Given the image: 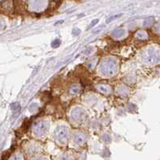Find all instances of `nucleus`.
<instances>
[{
	"instance_id": "nucleus-1",
	"label": "nucleus",
	"mask_w": 160,
	"mask_h": 160,
	"mask_svg": "<svg viewBox=\"0 0 160 160\" xmlns=\"http://www.w3.org/2000/svg\"><path fill=\"white\" fill-rule=\"evenodd\" d=\"M99 69L104 76H113L117 72L118 65L113 59H107L102 63Z\"/></svg>"
},
{
	"instance_id": "nucleus-2",
	"label": "nucleus",
	"mask_w": 160,
	"mask_h": 160,
	"mask_svg": "<svg viewBox=\"0 0 160 160\" xmlns=\"http://www.w3.org/2000/svg\"><path fill=\"white\" fill-rule=\"evenodd\" d=\"M144 60L147 63L155 64L159 62L160 61V51L154 48H150L144 55Z\"/></svg>"
},
{
	"instance_id": "nucleus-3",
	"label": "nucleus",
	"mask_w": 160,
	"mask_h": 160,
	"mask_svg": "<svg viewBox=\"0 0 160 160\" xmlns=\"http://www.w3.org/2000/svg\"><path fill=\"white\" fill-rule=\"evenodd\" d=\"M86 117V114L83 110L81 108H75L71 111V117L73 118L74 121H83Z\"/></svg>"
},
{
	"instance_id": "nucleus-4",
	"label": "nucleus",
	"mask_w": 160,
	"mask_h": 160,
	"mask_svg": "<svg viewBox=\"0 0 160 160\" xmlns=\"http://www.w3.org/2000/svg\"><path fill=\"white\" fill-rule=\"evenodd\" d=\"M47 130V124L44 121H37L34 126V131L36 134H43Z\"/></svg>"
},
{
	"instance_id": "nucleus-5",
	"label": "nucleus",
	"mask_w": 160,
	"mask_h": 160,
	"mask_svg": "<svg viewBox=\"0 0 160 160\" xmlns=\"http://www.w3.org/2000/svg\"><path fill=\"white\" fill-rule=\"evenodd\" d=\"M68 129L64 126H60L56 130V135L59 139H66L68 137Z\"/></svg>"
},
{
	"instance_id": "nucleus-6",
	"label": "nucleus",
	"mask_w": 160,
	"mask_h": 160,
	"mask_svg": "<svg viewBox=\"0 0 160 160\" xmlns=\"http://www.w3.org/2000/svg\"><path fill=\"white\" fill-rule=\"evenodd\" d=\"M125 34V30H123V29H116V30L111 32V36L115 37V38H119V37H122V36H124Z\"/></svg>"
},
{
	"instance_id": "nucleus-7",
	"label": "nucleus",
	"mask_w": 160,
	"mask_h": 160,
	"mask_svg": "<svg viewBox=\"0 0 160 160\" xmlns=\"http://www.w3.org/2000/svg\"><path fill=\"white\" fill-rule=\"evenodd\" d=\"M43 0H35L33 2V7H35V9H39L40 7H42L43 6Z\"/></svg>"
},
{
	"instance_id": "nucleus-8",
	"label": "nucleus",
	"mask_w": 160,
	"mask_h": 160,
	"mask_svg": "<svg viewBox=\"0 0 160 160\" xmlns=\"http://www.w3.org/2000/svg\"><path fill=\"white\" fill-rule=\"evenodd\" d=\"M80 87L79 86H72L70 89V91L69 92L71 93V94H76V93H78V92H80Z\"/></svg>"
},
{
	"instance_id": "nucleus-9",
	"label": "nucleus",
	"mask_w": 160,
	"mask_h": 160,
	"mask_svg": "<svg viewBox=\"0 0 160 160\" xmlns=\"http://www.w3.org/2000/svg\"><path fill=\"white\" fill-rule=\"evenodd\" d=\"M137 37L139 39H145L147 38V34L145 32H139L137 33Z\"/></svg>"
},
{
	"instance_id": "nucleus-10",
	"label": "nucleus",
	"mask_w": 160,
	"mask_h": 160,
	"mask_svg": "<svg viewBox=\"0 0 160 160\" xmlns=\"http://www.w3.org/2000/svg\"><path fill=\"white\" fill-rule=\"evenodd\" d=\"M60 43H61V41L59 39H55L51 43V46L53 48H57V47H59L60 45Z\"/></svg>"
},
{
	"instance_id": "nucleus-11",
	"label": "nucleus",
	"mask_w": 160,
	"mask_h": 160,
	"mask_svg": "<svg viewBox=\"0 0 160 160\" xmlns=\"http://www.w3.org/2000/svg\"><path fill=\"white\" fill-rule=\"evenodd\" d=\"M11 110H18V109H19V107H20V106H19V104L18 103H13L11 104Z\"/></svg>"
},
{
	"instance_id": "nucleus-12",
	"label": "nucleus",
	"mask_w": 160,
	"mask_h": 160,
	"mask_svg": "<svg viewBox=\"0 0 160 160\" xmlns=\"http://www.w3.org/2000/svg\"><path fill=\"white\" fill-rule=\"evenodd\" d=\"M98 22V19H94V20H93V21L91 23V24L89 25V27L87 28V30H89V29H91V28H93L94 25L97 23Z\"/></svg>"
},
{
	"instance_id": "nucleus-13",
	"label": "nucleus",
	"mask_w": 160,
	"mask_h": 160,
	"mask_svg": "<svg viewBox=\"0 0 160 160\" xmlns=\"http://www.w3.org/2000/svg\"><path fill=\"white\" fill-rule=\"evenodd\" d=\"M153 22H154V19L152 18L148 19L147 20H146V22H145L144 25H145V26H148V25H150L151 23H153Z\"/></svg>"
},
{
	"instance_id": "nucleus-14",
	"label": "nucleus",
	"mask_w": 160,
	"mask_h": 160,
	"mask_svg": "<svg viewBox=\"0 0 160 160\" xmlns=\"http://www.w3.org/2000/svg\"><path fill=\"white\" fill-rule=\"evenodd\" d=\"M99 89L101 90L102 92H108V89L107 88V87H105V86H100V87H99Z\"/></svg>"
},
{
	"instance_id": "nucleus-15",
	"label": "nucleus",
	"mask_w": 160,
	"mask_h": 160,
	"mask_svg": "<svg viewBox=\"0 0 160 160\" xmlns=\"http://www.w3.org/2000/svg\"><path fill=\"white\" fill-rule=\"evenodd\" d=\"M118 16H121V14H117V15H115V16H112L111 18L109 19H107V23H110V22L111 21V20H113V19H115L118 18Z\"/></svg>"
}]
</instances>
